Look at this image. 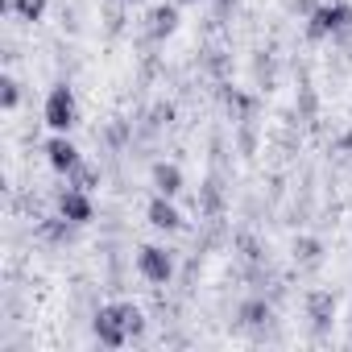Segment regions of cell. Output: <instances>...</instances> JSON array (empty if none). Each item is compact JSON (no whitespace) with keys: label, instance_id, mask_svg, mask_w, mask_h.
<instances>
[{"label":"cell","instance_id":"obj_9","mask_svg":"<svg viewBox=\"0 0 352 352\" xmlns=\"http://www.w3.org/2000/svg\"><path fill=\"white\" fill-rule=\"evenodd\" d=\"M307 315H311V323H315V327H327V323H331V315H336V298H331L327 290H315V294L307 298Z\"/></svg>","mask_w":352,"mask_h":352},{"label":"cell","instance_id":"obj_14","mask_svg":"<svg viewBox=\"0 0 352 352\" xmlns=\"http://www.w3.org/2000/svg\"><path fill=\"white\" fill-rule=\"evenodd\" d=\"M17 104H21V87H17V79H13V75H5V79H0V108L13 112Z\"/></svg>","mask_w":352,"mask_h":352},{"label":"cell","instance_id":"obj_7","mask_svg":"<svg viewBox=\"0 0 352 352\" xmlns=\"http://www.w3.org/2000/svg\"><path fill=\"white\" fill-rule=\"evenodd\" d=\"M58 216H63V220H71V224H87V220L96 216V208H91L87 191L71 187V191H63V195H58Z\"/></svg>","mask_w":352,"mask_h":352},{"label":"cell","instance_id":"obj_16","mask_svg":"<svg viewBox=\"0 0 352 352\" xmlns=\"http://www.w3.org/2000/svg\"><path fill=\"white\" fill-rule=\"evenodd\" d=\"M183 5H204V0H183Z\"/></svg>","mask_w":352,"mask_h":352},{"label":"cell","instance_id":"obj_10","mask_svg":"<svg viewBox=\"0 0 352 352\" xmlns=\"http://www.w3.org/2000/svg\"><path fill=\"white\" fill-rule=\"evenodd\" d=\"M149 30H153V38L174 34V30H179V9H174V5H157V9L149 13Z\"/></svg>","mask_w":352,"mask_h":352},{"label":"cell","instance_id":"obj_13","mask_svg":"<svg viewBox=\"0 0 352 352\" xmlns=\"http://www.w3.org/2000/svg\"><path fill=\"white\" fill-rule=\"evenodd\" d=\"M67 179H71V187H79V191H91V187L100 183V170H96V166H87V162H79V166L67 174Z\"/></svg>","mask_w":352,"mask_h":352},{"label":"cell","instance_id":"obj_2","mask_svg":"<svg viewBox=\"0 0 352 352\" xmlns=\"http://www.w3.org/2000/svg\"><path fill=\"white\" fill-rule=\"evenodd\" d=\"M42 120H46L54 133H71V129L79 124V104H75V91H71L67 83L50 87L46 108H42Z\"/></svg>","mask_w":352,"mask_h":352},{"label":"cell","instance_id":"obj_11","mask_svg":"<svg viewBox=\"0 0 352 352\" xmlns=\"http://www.w3.org/2000/svg\"><path fill=\"white\" fill-rule=\"evenodd\" d=\"M270 319H274V307H270L265 298H245V302H241V323L261 327V323H270Z\"/></svg>","mask_w":352,"mask_h":352},{"label":"cell","instance_id":"obj_8","mask_svg":"<svg viewBox=\"0 0 352 352\" xmlns=\"http://www.w3.org/2000/svg\"><path fill=\"white\" fill-rule=\"evenodd\" d=\"M149 179H153V191L157 195H179L183 191V170L174 166V162H153V170H149Z\"/></svg>","mask_w":352,"mask_h":352},{"label":"cell","instance_id":"obj_12","mask_svg":"<svg viewBox=\"0 0 352 352\" xmlns=\"http://www.w3.org/2000/svg\"><path fill=\"white\" fill-rule=\"evenodd\" d=\"M46 5H50V0H5V9H13V13H17L21 21H30V25L46 17Z\"/></svg>","mask_w":352,"mask_h":352},{"label":"cell","instance_id":"obj_5","mask_svg":"<svg viewBox=\"0 0 352 352\" xmlns=\"http://www.w3.org/2000/svg\"><path fill=\"white\" fill-rule=\"evenodd\" d=\"M46 162H50L54 174H71V170L83 162V153L75 149V141H71L67 133H54V137L46 141Z\"/></svg>","mask_w":352,"mask_h":352},{"label":"cell","instance_id":"obj_4","mask_svg":"<svg viewBox=\"0 0 352 352\" xmlns=\"http://www.w3.org/2000/svg\"><path fill=\"white\" fill-rule=\"evenodd\" d=\"M137 270H141L145 282L166 286V282L174 278V257H170L166 249H157V245H141V249H137Z\"/></svg>","mask_w":352,"mask_h":352},{"label":"cell","instance_id":"obj_3","mask_svg":"<svg viewBox=\"0 0 352 352\" xmlns=\"http://www.w3.org/2000/svg\"><path fill=\"white\" fill-rule=\"evenodd\" d=\"M348 25H352V5H344V0H323V5H315L311 17H307L311 38H331V34H340Z\"/></svg>","mask_w":352,"mask_h":352},{"label":"cell","instance_id":"obj_15","mask_svg":"<svg viewBox=\"0 0 352 352\" xmlns=\"http://www.w3.org/2000/svg\"><path fill=\"white\" fill-rule=\"evenodd\" d=\"M294 253H298L302 261H315V257H319V245H315V241H294Z\"/></svg>","mask_w":352,"mask_h":352},{"label":"cell","instance_id":"obj_6","mask_svg":"<svg viewBox=\"0 0 352 352\" xmlns=\"http://www.w3.org/2000/svg\"><path fill=\"white\" fill-rule=\"evenodd\" d=\"M145 216H149V224L162 228V232H179V228H183V212L174 208L170 195H153L149 208H145Z\"/></svg>","mask_w":352,"mask_h":352},{"label":"cell","instance_id":"obj_1","mask_svg":"<svg viewBox=\"0 0 352 352\" xmlns=\"http://www.w3.org/2000/svg\"><path fill=\"white\" fill-rule=\"evenodd\" d=\"M129 307L133 302H108V307L96 311L91 331H96V340L104 348H124L129 344Z\"/></svg>","mask_w":352,"mask_h":352}]
</instances>
